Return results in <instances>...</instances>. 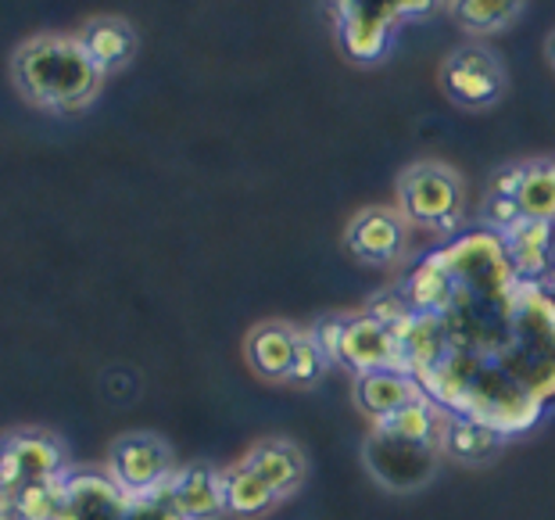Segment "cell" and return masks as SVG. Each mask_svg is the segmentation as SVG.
I'll return each mask as SVG.
<instances>
[{
    "instance_id": "1",
    "label": "cell",
    "mask_w": 555,
    "mask_h": 520,
    "mask_svg": "<svg viewBox=\"0 0 555 520\" xmlns=\"http://www.w3.org/2000/svg\"><path fill=\"white\" fill-rule=\"evenodd\" d=\"M11 83L40 112H82L98 101L104 76L76 33H40L11 54Z\"/></svg>"
},
{
    "instance_id": "2",
    "label": "cell",
    "mask_w": 555,
    "mask_h": 520,
    "mask_svg": "<svg viewBox=\"0 0 555 520\" xmlns=\"http://www.w3.org/2000/svg\"><path fill=\"white\" fill-rule=\"evenodd\" d=\"M463 176L441 158L412 162L398 176V216L405 219V227H420L437 233V238H448L463 219Z\"/></svg>"
},
{
    "instance_id": "3",
    "label": "cell",
    "mask_w": 555,
    "mask_h": 520,
    "mask_svg": "<svg viewBox=\"0 0 555 520\" xmlns=\"http://www.w3.org/2000/svg\"><path fill=\"white\" fill-rule=\"evenodd\" d=\"M244 359L262 381L273 384H315L330 363L315 345L312 330L283 320H266L247 330Z\"/></svg>"
},
{
    "instance_id": "4",
    "label": "cell",
    "mask_w": 555,
    "mask_h": 520,
    "mask_svg": "<svg viewBox=\"0 0 555 520\" xmlns=\"http://www.w3.org/2000/svg\"><path fill=\"white\" fill-rule=\"evenodd\" d=\"M315 345L323 348L330 363L348 366L351 373L370 370H401L405 356H401L398 324L384 320V316H348V320H326L312 330Z\"/></svg>"
},
{
    "instance_id": "5",
    "label": "cell",
    "mask_w": 555,
    "mask_h": 520,
    "mask_svg": "<svg viewBox=\"0 0 555 520\" xmlns=\"http://www.w3.org/2000/svg\"><path fill=\"white\" fill-rule=\"evenodd\" d=\"M330 8L345 51L362 65H376V58H384L391 47L398 22L430 15L441 8V0H330Z\"/></svg>"
},
{
    "instance_id": "6",
    "label": "cell",
    "mask_w": 555,
    "mask_h": 520,
    "mask_svg": "<svg viewBox=\"0 0 555 520\" xmlns=\"http://www.w3.org/2000/svg\"><path fill=\"white\" fill-rule=\"evenodd\" d=\"M441 90L444 98L466 112L494 109L505 90H509V73L499 51L483 43H463L441 62Z\"/></svg>"
},
{
    "instance_id": "7",
    "label": "cell",
    "mask_w": 555,
    "mask_h": 520,
    "mask_svg": "<svg viewBox=\"0 0 555 520\" xmlns=\"http://www.w3.org/2000/svg\"><path fill=\"white\" fill-rule=\"evenodd\" d=\"M176 474L172 445L162 434L129 431L119 434L108 453V481L129 495H158Z\"/></svg>"
},
{
    "instance_id": "8",
    "label": "cell",
    "mask_w": 555,
    "mask_h": 520,
    "mask_svg": "<svg viewBox=\"0 0 555 520\" xmlns=\"http://www.w3.org/2000/svg\"><path fill=\"white\" fill-rule=\"evenodd\" d=\"M362 456H365L370 474L391 492H416L437 470V448L401 442L395 434H384V431H373L370 439H365Z\"/></svg>"
},
{
    "instance_id": "9",
    "label": "cell",
    "mask_w": 555,
    "mask_h": 520,
    "mask_svg": "<svg viewBox=\"0 0 555 520\" xmlns=\"http://www.w3.org/2000/svg\"><path fill=\"white\" fill-rule=\"evenodd\" d=\"M345 248L365 266H387L405 252V219L398 208L370 205L351 216L345 230Z\"/></svg>"
},
{
    "instance_id": "10",
    "label": "cell",
    "mask_w": 555,
    "mask_h": 520,
    "mask_svg": "<svg viewBox=\"0 0 555 520\" xmlns=\"http://www.w3.org/2000/svg\"><path fill=\"white\" fill-rule=\"evenodd\" d=\"M241 459L269 484V492H273L280 503L294 499V495L301 492L305 478H309V456L291 439H262L258 445L247 448Z\"/></svg>"
},
{
    "instance_id": "11",
    "label": "cell",
    "mask_w": 555,
    "mask_h": 520,
    "mask_svg": "<svg viewBox=\"0 0 555 520\" xmlns=\"http://www.w3.org/2000/svg\"><path fill=\"white\" fill-rule=\"evenodd\" d=\"M180 520H219L227 517L222 506L219 470L211 467H176L169 484L158 492Z\"/></svg>"
},
{
    "instance_id": "12",
    "label": "cell",
    "mask_w": 555,
    "mask_h": 520,
    "mask_svg": "<svg viewBox=\"0 0 555 520\" xmlns=\"http://www.w3.org/2000/svg\"><path fill=\"white\" fill-rule=\"evenodd\" d=\"M76 37H79L82 47H87L90 62L101 68V76L122 73V68L137 58V43H140L137 29L119 15L90 18L87 26L76 33Z\"/></svg>"
},
{
    "instance_id": "13",
    "label": "cell",
    "mask_w": 555,
    "mask_h": 520,
    "mask_svg": "<svg viewBox=\"0 0 555 520\" xmlns=\"http://www.w3.org/2000/svg\"><path fill=\"white\" fill-rule=\"evenodd\" d=\"M356 406L370 417L373 423L387 420L391 413H398L409 402L423 398L420 384L412 381L405 370H370V373H356Z\"/></svg>"
},
{
    "instance_id": "14",
    "label": "cell",
    "mask_w": 555,
    "mask_h": 520,
    "mask_svg": "<svg viewBox=\"0 0 555 520\" xmlns=\"http://www.w3.org/2000/svg\"><path fill=\"white\" fill-rule=\"evenodd\" d=\"M219 484H222V506L237 520H258L280 506L276 495L269 492V484L258 478L244 459L230 464L227 470H219Z\"/></svg>"
},
{
    "instance_id": "15",
    "label": "cell",
    "mask_w": 555,
    "mask_h": 520,
    "mask_svg": "<svg viewBox=\"0 0 555 520\" xmlns=\"http://www.w3.org/2000/svg\"><path fill=\"white\" fill-rule=\"evenodd\" d=\"M513 201L524 219L555 223V158L519 162V183Z\"/></svg>"
},
{
    "instance_id": "16",
    "label": "cell",
    "mask_w": 555,
    "mask_h": 520,
    "mask_svg": "<svg viewBox=\"0 0 555 520\" xmlns=\"http://www.w3.org/2000/svg\"><path fill=\"white\" fill-rule=\"evenodd\" d=\"M505 244H509V258L516 274L534 277L548 266L555 248V223L545 219H524L519 216L509 230H505Z\"/></svg>"
},
{
    "instance_id": "17",
    "label": "cell",
    "mask_w": 555,
    "mask_h": 520,
    "mask_svg": "<svg viewBox=\"0 0 555 520\" xmlns=\"http://www.w3.org/2000/svg\"><path fill=\"white\" fill-rule=\"evenodd\" d=\"M527 0H448L452 22L474 37H491V33L509 29L524 15Z\"/></svg>"
},
{
    "instance_id": "18",
    "label": "cell",
    "mask_w": 555,
    "mask_h": 520,
    "mask_svg": "<svg viewBox=\"0 0 555 520\" xmlns=\"http://www.w3.org/2000/svg\"><path fill=\"white\" fill-rule=\"evenodd\" d=\"M376 431L395 434V439H401V442L441 448L444 423H441V417H437V409L430 406L427 398H416V402H409V406H401L398 413H391L387 420L376 423Z\"/></svg>"
},
{
    "instance_id": "19",
    "label": "cell",
    "mask_w": 555,
    "mask_h": 520,
    "mask_svg": "<svg viewBox=\"0 0 555 520\" xmlns=\"http://www.w3.org/2000/svg\"><path fill=\"white\" fill-rule=\"evenodd\" d=\"M441 448L448 456L463 459V464H483V459H491L502 448V434L488 428V423L452 420V423H444Z\"/></svg>"
},
{
    "instance_id": "20",
    "label": "cell",
    "mask_w": 555,
    "mask_h": 520,
    "mask_svg": "<svg viewBox=\"0 0 555 520\" xmlns=\"http://www.w3.org/2000/svg\"><path fill=\"white\" fill-rule=\"evenodd\" d=\"M409 294L423 316H437L448 302H452L455 280L444 266H423V269H416V277H412Z\"/></svg>"
},
{
    "instance_id": "21",
    "label": "cell",
    "mask_w": 555,
    "mask_h": 520,
    "mask_svg": "<svg viewBox=\"0 0 555 520\" xmlns=\"http://www.w3.org/2000/svg\"><path fill=\"white\" fill-rule=\"evenodd\" d=\"M483 216H488V223H491L494 230L505 233L519 219V212H516V201H509V198H491V205H488V212H483Z\"/></svg>"
},
{
    "instance_id": "22",
    "label": "cell",
    "mask_w": 555,
    "mask_h": 520,
    "mask_svg": "<svg viewBox=\"0 0 555 520\" xmlns=\"http://www.w3.org/2000/svg\"><path fill=\"white\" fill-rule=\"evenodd\" d=\"M545 51H548V62H552V68H555V33L548 37V47H545Z\"/></svg>"
}]
</instances>
